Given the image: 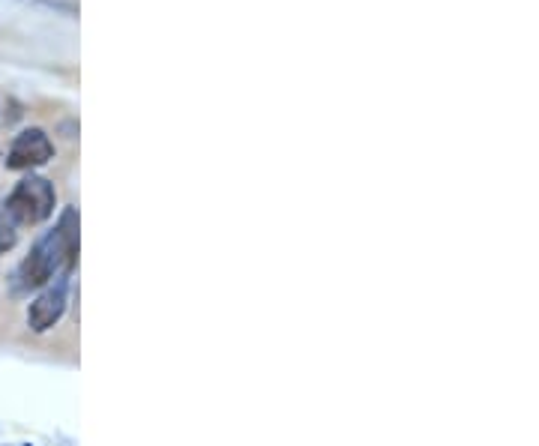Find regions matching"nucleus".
Masks as SVG:
<instances>
[{
	"instance_id": "obj_2",
	"label": "nucleus",
	"mask_w": 539,
	"mask_h": 446,
	"mask_svg": "<svg viewBox=\"0 0 539 446\" xmlns=\"http://www.w3.org/2000/svg\"><path fill=\"white\" fill-rule=\"evenodd\" d=\"M54 201L57 195H54L51 180L30 174L6 195V204L0 213L9 219V225H39L54 213Z\"/></svg>"
},
{
	"instance_id": "obj_4",
	"label": "nucleus",
	"mask_w": 539,
	"mask_h": 446,
	"mask_svg": "<svg viewBox=\"0 0 539 446\" xmlns=\"http://www.w3.org/2000/svg\"><path fill=\"white\" fill-rule=\"evenodd\" d=\"M66 312V276H57L54 285H48L33 303H30V312H27V324L33 333H45L51 330Z\"/></svg>"
},
{
	"instance_id": "obj_1",
	"label": "nucleus",
	"mask_w": 539,
	"mask_h": 446,
	"mask_svg": "<svg viewBox=\"0 0 539 446\" xmlns=\"http://www.w3.org/2000/svg\"><path fill=\"white\" fill-rule=\"evenodd\" d=\"M78 261V213L72 207L63 210L54 231L42 234L30 255L24 258L18 276L24 288H42L57 276H66Z\"/></svg>"
},
{
	"instance_id": "obj_5",
	"label": "nucleus",
	"mask_w": 539,
	"mask_h": 446,
	"mask_svg": "<svg viewBox=\"0 0 539 446\" xmlns=\"http://www.w3.org/2000/svg\"><path fill=\"white\" fill-rule=\"evenodd\" d=\"M36 3H45V6H54V9H66L69 15H75V6H69V3H60V0H36Z\"/></svg>"
},
{
	"instance_id": "obj_3",
	"label": "nucleus",
	"mask_w": 539,
	"mask_h": 446,
	"mask_svg": "<svg viewBox=\"0 0 539 446\" xmlns=\"http://www.w3.org/2000/svg\"><path fill=\"white\" fill-rule=\"evenodd\" d=\"M54 156V144L48 138L45 129H24L15 135L9 153H6V168L12 171H30V168H39L45 165L48 159Z\"/></svg>"
}]
</instances>
